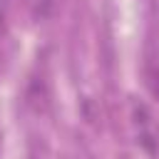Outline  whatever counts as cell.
<instances>
[{
	"instance_id": "cell-2",
	"label": "cell",
	"mask_w": 159,
	"mask_h": 159,
	"mask_svg": "<svg viewBox=\"0 0 159 159\" xmlns=\"http://www.w3.org/2000/svg\"><path fill=\"white\" fill-rule=\"evenodd\" d=\"M147 84H149L152 94L159 99V62H149L147 65Z\"/></svg>"
},
{
	"instance_id": "cell-1",
	"label": "cell",
	"mask_w": 159,
	"mask_h": 159,
	"mask_svg": "<svg viewBox=\"0 0 159 159\" xmlns=\"http://www.w3.org/2000/svg\"><path fill=\"white\" fill-rule=\"evenodd\" d=\"M132 114H134V124H137V137H139V144L149 152V154H157V129H154V122H152V114L147 109V104H134L132 107Z\"/></svg>"
}]
</instances>
